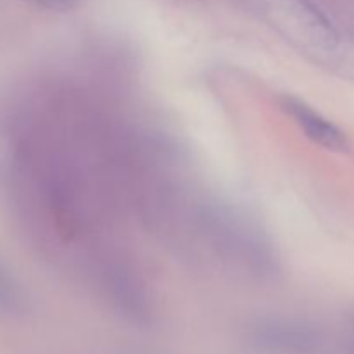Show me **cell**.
<instances>
[{
    "label": "cell",
    "mask_w": 354,
    "mask_h": 354,
    "mask_svg": "<svg viewBox=\"0 0 354 354\" xmlns=\"http://www.w3.org/2000/svg\"><path fill=\"white\" fill-rule=\"evenodd\" d=\"M249 342L265 354H324V332L311 322L292 317L259 318L249 327Z\"/></svg>",
    "instance_id": "cell-1"
},
{
    "label": "cell",
    "mask_w": 354,
    "mask_h": 354,
    "mask_svg": "<svg viewBox=\"0 0 354 354\" xmlns=\"http://www.w3.org/2000/svg\"><path fill=\"white\" fill-rule=\"evenodd\" d=\"M279 104L280 109L294 121L308 140L332 152L349 151L351 145L348 135L313 106L294 95H282Z\"/></svg>",
    "instance_id": "cell-2"
},
{
    "label": "cell",
    "mask_w": 354,
    "mask_h": 354,
    "mask_svg": "<svg viewBox=\"0 0 354 354\" xmlns=\"http://www.w3.org/2000/svg\"><path fill=\"white\" fill-rule=\"evenodd\" d=\"M24 296L12 277L0 265V311L6 313H21L24 310Z\"/></svg>",
    "instance_id": "cell-3"
},
{
    "label": "cell",
    "mask_w": 354,
    "mask_h": 354,
    "mask_svg": "<svg viewBox=\"0 0 354 354\" xmlns=\"http://www.w3.org/2000/svg\"><path fill=\"white\" fill-rule=\"evenodd\" d=\"M31 6L40 7V9L55 10V12H66V10L75 9L80 0H26Z\"/></svg>",
    "instance_id": "cell-4"
},
{
    "label": "cell",
    "mask_w": 354,
    "mask_h": 354,
    "mask_svg": "<svg viewBox=\"0 0 354 354\" xmlns=\"http://www.w3.org/2000/svg\"><path fill=\"white\" fill-rule=\"evenodd\" d=\"M339 354H354V313L346 322L341 346H339Z\"/></svg>",
    "instance_id": "cell-5"
}]
</instances>
